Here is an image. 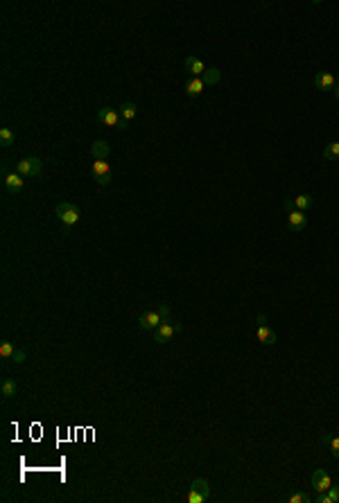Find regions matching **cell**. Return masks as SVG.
Listing matches in <instances>:
<instances>
[{
    "instance_id": "e0dca14e",
    "label": "cell",
    "mask_w": 339,
    "mask_h": 503,
    "mask_svg": "<svg viewBox=\"0 0 339 503\" xmlns=\"http://www.w3.org/2000/svg\"><path fill=\"white\" fill-rule=\"evenodd\" d=\"M136 113H138V109H136L134 102H124V104L120 106V115H122L124 122H132V120L136 118Z\"/></svg>"
},
{
    "instance_id": "52a82bcc",
    "label": "cell",
    "mask_w": 339,
    "mask_h": 503,
    "mask_svg": "<svg viewBox=\"0 0 339 503\" xmlns=\"http://www.w3.org/2000/svg\"><path fill=\"white\" fill-rule=\"evenodd\" d=\"M256 338H258L263 345H274L276 343V332L267 325V316L260 314L258 316V330H256Z\"/></svg>"
},
{
    "instance_id": "ba28073f",
    "label": "cell",
    "mask_w": 339,
    "mask_h": 503,
    "mask_svg": "<svg viewBox=\"0 0 339 503\" xmlns=\"http://www.w3.org/2000/svg\"><path fill=\"white\" fill-rule=\"evenodd\" d=\"M287 226L292 233H301V230L308 226V217H305L303 210H289L287 212Z\"/></svg>"
},
{
    "instance_id": "cb8c5ba5",
    "label": "cell",
    "mask_w": 339,
    "mask_h": 503,
    "mask_svg": "<svg viewBox=\"0 0 339 503\" xmlns=\"http://www.w3.org/2000/svg\"><path fill=\"white\" fill-rule=\"evenodd\" d=\"M287 503H310V496L305 494V492H294L287 499Z\"/></svg>"
},
{
    "instance_id": "3957f363",
    "label": "cell",
    "mask_w": 339,
    "mask_h": 503,
    "mask_svg": "<svg viewBox=\"0 0 339 503\" xmlns=\"http://www.w3.org/2000/svg\"><path fill=\"white\" fill-rule=\"evenodd\" d=\"M210 485H208L206 478H195L192 481V490L188 494V503H206L210 499Z\"/></svg>"
},
{
    "instance_id": "8fae6325",
    "label": "cell",
    "mask_w": 339,
    "mask_h": 503,
    "mask_svg": "<svg viewBox=\"0 0 339 503\" xmlns=\"http://www.w3.org/2000/svg\"><path fill=\"white\" fill-rule=\"evenodd\" d=\"M330 485H332L330 474L323 472V470H314V474H312V487L314 490L317 492H328L330 490Z\"/></svg>"
},
{
    "instance_id": "4fadbf2b",
    "label": "cell",
    "mask_w": 339,
    "mask_h": 503,
    "mask_svg": "<svg viewBox=\"0 0 339 503\" xmlns=\"http://www.w3.org/2000/svg\"><path fill=\"white\" fill-rule=\"evenodd\" d=\"M183 64H186V70L190 72L192 77H201L203 72H206V64H203L201 59H197V57H188Z\"/></svg>"
},
{
    "instance_id": "9a60e30c",
    "label": "cell",
    "mask_w": 339,
    "mask_h": 503,
    "mask_svg": "<svg viewBox=\"0 0 339 503\" xmlns=\"http://www.w3.org/2000/svg\"><path fill=\"white\" fill-rule=\"evenodd\" d=\"M220 79H222V72H220V68H206V72L201 75V81L206 86H215V84H220Z\"/></svg>"
},
{
    "instance_id": "44dd1931",
    "label": "cell",
    "mask_w": 339,
    "mask_h": 503,
    "mask_svg": "<svg viewBox=\"0 0 339 503\" xmlns=\"http://www.w3.org/2000/svg\"><path fill=\"white\" fill-rule=\"evenodd\" d=\"M323 442L330 447L332 458H339V436H323Z\"/></svg>"
},
{
    "instance_id": "ffe728a7",
    "label": "cell",
    "mask_w": 339,
    "mask_h": 503,
    "mask_svg": "<svg viewBox=\"0 0 339 503\" xmlns=\"http://www.w3.org/2000/svg\"><path fill=\"white\" fill-rule=\"evenodd\" d=\"M14 352H16L14 343L9 341V338H3V341H0V357H3V359H9V357H14Z\"/></svg>"
},
{
    "instance_id": "f1b7e54d",
    "label": "cell",
    "mask_w": 339,
    "mask_h": 503,
    "mask_svg": "<svg viewBox=\"0 0 339 503\" xmlns=\"http://www.w3.org/2000/svg\"><path fill=\"white\" fill-rule=\"evenodd\" d=\"M332 95H335V99L339 102V81H337V86H335V90H332Z\"/></svg>"
},
{
    "instance_id": "7402d4cb",
    "label": "cell",
    "mask_w": 339,
    "mask_h": 503,
    "mask_svg": "<svg viewBox=\"0 0 339 503\" xmlns=\"http://www.w3.org/2000/svg\"><path fill=\"white\" fill-rule=\"evenodd\" d=\"M93 174H95V178H98V176H104V174H111L109 163H106V161H95V163H93Z\"/></svg>"
},
{
    "instance_id": "277c9868",
    "label": "cell",
    "mask_w": 339,
    "mask_h": 503,
    "mask_svg": "<svg viewBox=\"0 0 339 503\" xmlns=\"http://www.w3.org/2000/svg\"><path fill=\"white\" fill-rule=\"evenodd\" d=\"M43 169V163L38 158H21L18 163H14V172H18L23 178L27 176H38Z\"/></svg>"
},
{
    "instance_id": "8992f818",
    "label": "cell",
    "mask_w": 339,
    "mask_h": 503,
    "mask_svg": "<svg viewBox=\"0 0 339 503\" xmlns=\"http://www.w3.org/2000/svg\"><path fill=\"white\" fill-rule=\"evenodd\" d=\"M3 183L9 194H21L23 187H25V178L18 172H9V169H3Z\"/></svg>"
},
{
    "instance_id": "5b68a950",
    "label": "cell",
    "mask_w": 339,
    "mask_h": 503,
    "mask_svg": "<svg viewBox=\"0 0 339 503\" xmlns=\"http://www.w3.org/2000/svg\"><path fill=\"white\" fill-rule=\"evenodd\" d=\"M98 120H100L102 124H106V127H113V129H124V127H127V122L122 120V115H120L115 109H111V106L100 109Z\"/></svg>"
},
{
    "instance_id": "d4e9b609",
    "label": "cell",
    "mask_w": 339,
    "mask_h": 503,
    "mask_svg": "<svg viewBox=\"0 0 339 503\" xmlns=\"http://www.w3.org/2000/svg\"><path fill=\"white\" fill-rule=\"evenodd\" d=\"M326 494H328V501L330 503H339V485H330V490H328Z\"/></svg>"
},
{
    "instance_id": "2e32d148",
    "label": "cell",
    "mask_w": 339,
    "mask_h": 503,
    "mask_svg": "<svg viewBox=\"0 0 339 503\" xmlns=\"http://www.w3.org/2000/svg\"><path fill=\"white\" fill-rule=\"evenodd\" d=\"M292 203H294V208L296 210H310V208L314 206V196L312 194H299V196H294L292 199Z\"/></svg>"
},
{
    "instance_id": "6da1fadb",
    "label": "cell",
    "mask_w": 339,
    "mask_h": 503,
    "mask_svg": "<svg viewBox=\"0 0 339 503\" xmlns=\"http://www.w3.org/2000/svg\"><path fill=\"white\" fill-rule=\"evenodd\" d=\"M55 212H57V217L61 219V224H64L66 228H72V226H75L77 221H79V217H81L79 208H77L75 203H70V201H61V203H57Z\"/></svg>"
},
{
    "instance_id": "83f0119b",
    "label": "cell",
    "mask_w": 339,
    "mask_h": 503,
    "mask_svg": "<svg viewBox=\"0 0 339 503\" xmlns=\"http://www.w3.org/2000/svg\"><path fill=\"white\" fill-rule=\"evenodd\" d=\"M158 314H161L163 318H169V307L167 305H161V307H158Z\"/></svg>"
},
{
    "instance_id": "d6986e66",
    "label": "cell",
    "mask_w": 339,
    "mask_h": 503,
    "mask_svg": "<svg viewBox=\"0 0 339 503\" xmlns=\"http://www.w3.org/2000/svg\"><path fill=\"white\" fill-rule=\"evenodd\" d=\"M323 158L328 161H339V142H328L323 147Z\"/></svg>"
},
{
    "instance_id": "7c38bea8",
    "label": "cell",
    "mask_w": 339,
    "mask_h": 503,
    "mask_svg": "<svg viewBox=\"0 0 339 503\" xmlns=\"http://www.w3.org/2000/svg\"><path fill=\"white\" fill-rule=\"evenodd\" d=\"M203 88H206V84L201 81V77H190V79L186 81V95L188 97H197V95H201Z\"/></svg>"
},
{
    "instance_id": "7a4b0ae2",
    "label": "cell",
    "mask_w": 339,
    "mask_h": 503,
    "mask_svg": "<svg viewBox=\"0 0 339 503\" xmlns=\"http://www.w3.org/2000/svg\"><path fill=\"white\" fill-rule=\"evenodd\" d=\"M181 330H183L181 323H174L172 318H163L161 325L154 330V341L156 343H167L169 338H172L174 334H179Z\"/></svg>"
},
{
    "instance_id": "5bb4252c",
    "label": "cell",
    "mask_w": 339,
    "mask_h": 503,
    "mask_svg": "<svg viewBox=\"0 0 339 503\" xmlns=\"http://www.w3.org/2000/svg\"><path fill=\"white\" fill-rule=\"evenodd\" d=\"M91 154H93L95 161H106V156L111 154V147L106 144V140H95L93 147H91Z\"/></svg>"
},
{
    "instance_id": "603a6c76",
    "label": "cell",
    "mask_w": 339,
    "mask_h": 503,
    "mask_svg": "<svg viewBox=\"0 0 339 503\" xmlns=\"http://www.w3.org/2000/svg\"><path fill=\"white\" fill-rule=\"evenodd\" d=\"M14 131L12 129H7V127H3L0 129V142H3V147H9V144H14Z\"/></svg>"
},
{
    "instance_id": "ac0fdd59",
    "label": "cell",
    "mask_w": 339,
    "mask_h": 503,
    "mask_svg": "<svg viewBox=\"0 0 339 503\" xmlns=\"http://www.w3.org/2000/svg\"><path fill=\"white\" fill-rule=\"evenodd\" d=\"M0 393H3V397H14V395L18 393V386L14 379H3V386H0Z\"/></svg>"
},
{
    "instance_id": "4316f807",
    "label": "cell",
    "mask_w": 339,
    "mask_h": 503,
    "mask_svg": "<svg viewBox=\"0 0 339 503\" xmlns=\"http://www.w3.org/2000/svg\"><path fill=\"white\" fill-rule=\"evenodd\" d=\"M95 181H98V185H109V183H111V174H104V176H98Z\"/></svg>"
},
{
    "instance_id": "30bf717a",
    "label": "cell",
    "mask_w": 339,
    "mask_h": 503,
    "mask_svg": "<svg viewBox=\"0 0 339 503\" xmlns=\"http://www.w3.org/2000/svg\"><path fill=\"white\" fill-rule=\"evenodd\" d=\"M163 316L158 312H154V309H147V312L140 314V330H156L158 325H161Z\"/></svg>"
},
{
    "instance_id": "9c48e42d",
    "label": "cell",
    "mask_w": 339,
    "mask_h": 503,
    "mask_svg": "<svg viewBox=\"0 0 339 503\" xmlns=\"http://www.w3.org/2000/svg\"><path fill=\"white\" fill-rule=\"evenodd\" d=\"M337 81H339L337 77L332 75V72H326V70H321V72L314 75V86H317L319 90H335Z\"/></svg>"
},
{
    "instance_id": "484cf974",
    "label": "cell",
    "mask_w": 339,
    "mask_h": 503,
    "mask_svg": "<svg viewBox=\"0 0 339 503\" xmlns=\"http://www.w3.org/2000/svg\"><path fill=\"white\" fill-rule=\"evenodd\" d=\"M12 359H14V364H18V366H21V364H25V359H27L25 350H18V347H16V352H14V357H12Z\"/></svg>"
}]
</instances>
